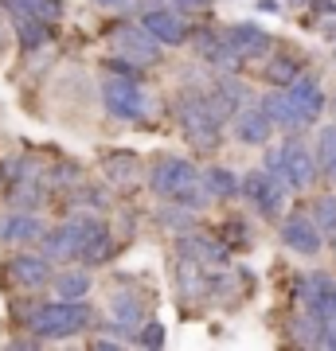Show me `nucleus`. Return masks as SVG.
Wrapping results in <instances>:
<instances>
[{"label":"nucleus","mask_w":336,"mask_h":351,"mask_svg":"<svg viewBox=\"0 0 336 351\" xmlns=\"http://www.w3.org/2000/svg\"><path fill=\"white\" fill-rule=\"evenodd\" d=\"M149 184H153V191L168 195L172 203H180L188 211H199V207H208V199H212L203 176L184 156H157L149 168Z\"/></svg>","instance_id":"obj_1"},{"label":"nucleus","mask_w":336,"mask_h":351,"mask_svg":"<svg viewBox=\"0 0 336 351\" xmlns=\"http://www.w3.org/2000/svg\"><path fill=\"white\" fill-rule=\"evenodd\" d=\"M90 324H94V313L82 301H51L39 304L36 313L27 316V332L39 339H71L78 332H87Z\"/></svg>","instance_id":"obj_2"},{"label":"nucleus","mask_w":336,"mask_h":351,"mask_svg":"<svg viewBox=\"0 0 336 351\" xmlns=\"http://www.w3.org/2000/svg\"><path fill=\"white\" fill-rule=\"evenodd\" d=\"M176 117H180V129H184V137L192 141L199 152L219 149V137H223V121L215 117V110H212V101H208V94H199V90H188V94H180V101H176Z\"/></svg>","instance_id":"obj_3"},{"label":"nucleus","mask_w":336,"mask_h":351,"mask_svg":"<svg viewBox=\"0 0 336 351\" xmlns=\"http://www.w3.org/2000/svg\"><path fill=\"white\" fill-rule=\"evenodd\" d=\"M102 101L113 117L122 121H145L153 113V98L149 90L141 86L137 78H106L102 82Z\"/></svg>","instance_id":"obj_4"},{"label":"nucleus","mask_w":336,"mask_h":351,"mask_svg":"<svg viewBox=\"0 0 336 351\" xmlns=\"http://www.w3.org/2000/svg\"><path fill=\"white\" fill-rule=\"evenodd\" d=\"M266 168L282 176V180H286L293 191L309 188L313 180H317V156H313V152L305 149L298 137L286 141L278 152H270V156H266Z\"/></svg>","instance_id":"obj_5"},{"label":"nucleus","mask_w":336,"mask_h":351,"mask_svg":"<svg viewBox=\"0 0 336 351\" xmlns=\"http://www.w3.org/2000/svg\"><path fill=\"white\" fill-rule=\"evenodd\" d=\"M286 188L289 184L278 172H270V168L247 172V180H243V195H247V203H254V211L262 219H278L282 215V207H286Z\"/></svg>","instance_id":"obj_6"},{"label":"nucleus","mask_w":336,"mask_h":351,"mask_svg":"<svg viewBox=\"0 0 336 351\" xmlns=\"http://www.w3.org/2000/svg\"><path fill=\"white\" fill-rule=\"evenodd\" d=\"M113 51L122 55L125 63H157L161 59V47H157V39L145 32V27H133V24H125V27H113V36H110Z\"/></svg>","instance_id":"obj_7"},{"label":"nucleus","mask_w":336,"mask_h":351,"mask_svg":"<svg viewBox=\"0 0 336 351\" xmlns=\"http://www.w3.org/2000/svg\"><path fill=\"white\" fill-rule=\"evenodd\" d=\"M82 242H87V215H75V219L59 223L51 234H43V254L71 262V258H82Z\"/></svg>","instance_id":"obj_8"},{"label":"nucleus","mask_w":336,"mask_h":351,"mask_svg":"<svg viewBox=\"0 0 336 351\" xmlns=\"http://www.w3.org/2000/svg\"><path fill=\"white\" fill-rule=\"evenodd\" d=\"M282 242H286L293 254H305V258H313V254H321V226L313 223L309 215H289L286 223H282Z\"/></svg>","instance_id":"obj_9"},{"label":"nucleus","mask_w":336,"mask_h":351,"mask_svg":"<svg viewBox=\"0 0 336 351\" xmlns=\"http://www.w3.org/2000/svg\"><path fill=\"white\" fill-rule=\"evenodd\" d=\"M223 39L235 47L238 59H262V55H270V47H274V39L266 36L258 24H231L223 32Z\"/></svg>","instance_id":"obj_10"},{"label":"nucleus","mask_w":336,"mask_h":351,"mask_svg":"<svg viewBox=\"0 0 336 351\" xmlns=\"http://www.w3.org/2000/svg\"><path fill=\"white\" fill-rule=\"evenodd\" d=\"M141 27H145V32H149L157 43H164V47H176V43H184V39H188L184 16H180V12H168V8H153V12H145Z\"/></svg>","instance_id":"obj_11"},{"label":"nucleus","mask_w":336,"mask_h":351,"mask_svg":"<svg viewBox=\"0 0 336 351\" xmlns=\"http://www.w3.org/2000/svg\"><path fill=\"white\" fill-rule=\"evenodd\" d=\"M208 101H212V110L219 121H227V117H235L243 106H247V86L238 82V78L223 75V78H215V86L208 90Z\"/></svg>","instance_id":"obj_12"},{"label":"nucleus","mask_w":336,"mask_h":351,"mask_svg":"<svg viewBox=\"0 0 336 351\" xmlns=\"http://www.w3.org/2000/svg\"><path fill=\"white\" fill-rule=\"evenodd\" d=\"M270 129H274V121H270V113L262 110V106H243L235 113V137L243 145H266Z\"/></svg>","instance_id":"obj_13"},{"label":"nucleus","mask_w":336,"mask_h":351,"mask_svg":"<svg viewBox=\"0 0 336 351\" xmlns=\"http://www.w3.org/2000/svg\"><path fill=\"white\" fill-rule=\"evenodd\" d=\"M262 110L270 113V121H274V125L289 129V133H298V129L309 125V121L301 117V110L293 106V98H289L286 90H274V94H266V98H262Z\"/></svg>","instance_id":"obj_14"},{"label":"nucleus","mask_w":336,"mask_h":351,"mask_svg":"<svg viewBox=\"0 0 336 351\" xmlns=\"http://www.w3.org/2000/svg\"><path fill=\"white\" fill-rule=\"evenodd\" d=\"M286 94L293 98V106L301 110V117H305V121H317V117H321L324 94H321V86H317V78L301 75L298 82H289V86H286Z\"/></svg>","instance_id":"obj_15"},{"label":"nucleus","mask_w":336,"mask_h":351,"mask_svg":"<svg viewBox=\"0 0 336 351\" xmlns=\"http://www.w3.org/2000/svg\"><path fill=\"white\" fill-rule=\"evenodd\" d=\"M180 254H184L188 262H199V265H223L227 262V242L203 239V234H188V239H180Z\"/></svg>","instance_id":"obj_16"},{"label":"nucleus","mask_w":336,"mask_h":351,"mask_svg":"<svg viewBox=\"0 0 336 351\" xmlns=\"http://www.w3.org/2000/svg\"><path fill=\"white\" fill-rule=\"evenodd\" d=\"M12 277H16V285H24V289H43L51 281V265H47V258L20 254V258H12Z\"/></svg>","instance_id":"obj_17"},{"label":"nucleus","mask_w":336,"mask_h":351,"mask_svg":"<svg viewBox=\"0 0 336 351\" xmlns=\"http://www.w3.org/2000/svg\"><path fill=\"white\" fill-rule=\"evenodd\" d=\"M102 172L110 184H122V188H133L137 184V172H141V160L133 152H110L106 160H102Z\"/></svg>","instance_id":"obj_18"},{"label":"nucleus","mask_w":336,"mask_h":351,"mask_svg":"<svg viewBox=\"0 0 336 351\" xmlns=\"http://www.w3.org/2000/svg\"><path fill=\"white\" fill-rule=\"evenodd\" d=\"M0 8H8V16H36L43 24H55L63 16V0H0Z\"/></svg>","instance_id":"obj_19"},{"label":"nucleus","mask_w":336,"mask_h":351,"mask_svg":"<svg viewBox=\"0 0 336 351\" xmlns=\"http://www.w3.org/2000/svg\"><path fill=\"white\" fill-rule=\"evenodd\" d=\"M0 239L4 242H36V239H43V223H39L36 215H8L0 223Z\"/></svg>","instance_id":"obj_20"},{"label":"nucleus","mask_w":336,"mask_h":351,"mask_svg":"<svg viewBox=\"0 0 336 351\" xmlns=\"http://www.w3.org/2000/svg\"><path fill=\"white\" fill-rule=\"evenodd\" d=\"M12 27H16V39H20L24 51H36L51 39V24H43L36 16H12Z\"/></svg>","instance_id":"obj_21"},{"label":"nucleus","mask_w":336,"mask_h":351,"mask_svg":"<svg viewBox=\"0 0 336 351\" xmlns=\"http://www.w3.org/2000/svg\"><path fill=\"white\" fill-rule=\"evenodd\" d=\"M203 184H208V191H212L215 199H231V195L243 191V184L235 180L231 168H208V172H203Z\"/></svg>","instance_id":"obj_22"},{"label":"nucleus","mask_w":336,"mask_h":351,"mask_svg":"<svg viewBox=\"0 0 336 351\" xmlns=\"http://www.w3.org/2000/svg\"><path fill=\"white\" fill-rule=\"evenodd\" d=\"M266 78H270L274 86H289V82L301 78V63L293 55H278V59H270V66H266Z\"/></svg>","instance_id":"obj_23"},{"label":"nucleus","mask_w":336,"mask_h":351,"mask_svg":"<svg viewBox=\"0 0 336 351\" xmlns=\"http://www.w3.org/2000/svg\"><path fill=\"white\" fill-rule=\"evenodd\" d=\"M55 293H59V301H82L90 293V277L87 274H59L55 277Z\"/></svg>","instance_id":"obj_24"},{"label":"nucleus","mask_w":336,"mask_h":351,"mask_svg":"<svg viewBox=\"0 0 336 351\" xmlns=\"http://www.w3.org/2000/svg\"><path fill=\"white\" fill-rule=\"evenodd\" d=\"M313 223L321 226L324 239H336V195H321L313 203Z\"/></svg>","instance_id":"obj_25"},{"label":"nucleus","mask_w":336,"mask_h":351,"mask_svg":"<svg viewBox=\"0 0 336 351\" xmlns=\"http://www.w3.org/2000/svg\"><path fill=\"white\" fill-rule=\"evenodd\" d=\"M110 308H113V316H117V324L122 328H133L141 320V304L129 297V293H117V297H110Z\"/></svg>","instance_id":"obj_26"},{"label":"nucleus","mask_w":336,"mask_h":351,"mask_svg":"<svg viewBox=\"0 0 336 351\" xmlns=\"http://www.w3.org/2000/svg\"><path fill=\"white\" fill-rule=\"evenodd\" d=\"M317 164H321L324 172L336 164V125H324L317 133Z\"/></svg>","instance_id":"obj_27"},{"label":"nucleus","mask_w":336,"mask_h":351,"mask_svg":"<svg viewBox=\"0 0 336 351\" xmlns=\"http://www.w3.org/2000/svg\"><path fill=\"white\" fill-rule=\"evenodd\" d=\"M223 242L227 246H250V230L238 219H231V223H223Z\"/></svg>","instance_id":"obj_28"},{"label":"nucleus","mask_w":336,"mask_h":351,"mask_svg":"<svg viewBox=\"0 0 336 351\" xmlns=\"http://www.w3.org/2000/svg\"><path fill=\"white\" fill-rule=\"evenodd\" d=\"M141 348H164V328L153 320V324H145V332H141Z\"/></svg>","instance_id":"obj_29"},{"label":"nucleus","mask_w":336,"mask_h":351,"mask_svg":"<svg viewBox=\"0 0 336 351\" xmlns=\"http://www.w3.org/2000/svg\"><path fill=\"white\" fill-rule=\"evenodd\" d=\"M172 4H180V8H208V4H212V0H172Z\"/></svg>","instance_id":"obj_30"},{"label":"nucleus","mask_w":336,"mask_h":351,"mask_svg":"<svg viewBox=\"0 0 336 351\" xmlns=\"http://www.w3.org/2000/svg\"><path fill=\"white\" fill-rule=\"evenodd\" d=\"M94 4H102V8H122V4H129V0H94Z\"/></svg>","instance_id":"obj_31"},{"label":"nucleus","mask_w":336,"mask_h":351,"mask_svg":"<svg viewBox=\"0 0 336 351\" xmlns=\"http://www.w3.org/2000/svg\"><path fill=\"white\" fill-rule=\"evenodd\" d=\"M328 176H333V180H336V164H333V168H328Z\"/></svg>","instance_id":"obj_32"},{"label":"nucleus","mask_w":336,"mask_h":351,"mask_svg":"<svg viewBox=\"0 0 336 351\" xmlns=\"http://www.w3.org/2000/svg\"><path fill=\"white\" fill-rule=\"evenodd\" d=\"M289 4H305V0H289Z\"/></svg>","instance_id":"obj_33"},{"label":"nucleus","mask_w":336,"mask_h":351,"mask_svg":"<svg viewBox=\"0 0 336 351\" xmlns=\"http://www.w3.org/2000/svg\"><path fill=\"white\" fill-rule=\"evenodd\" d=\"M0 43H4V27H0Z\"/></svg>","instance_id":"obj_34"},{"label":"nucleus","mask_w":336,"mask_h":351,"mask_svg":"<svg viewBox=\"0 0 336 351\" xmlns=\"http://www.w3.org/2000/svg\"><path fill=\"white\" fill-rule=\"evenodd\" d=\"M333 113H336V98H333Z\"/></svg>","instance_id":"obj_35"},{"label":"nucleus","mask_w":336,"mask_h":351,"mask_svg":"<svg viewBox=\"0 0 336 351\" xmlns=\"http://www.w3.org/2000/svg\"><path fill=\"white\" fill-rule=\"evenodd\" d=\"M333 246H336V239H333Z\"/></svg>","instance_id":"obj_36"}]
</instances>
